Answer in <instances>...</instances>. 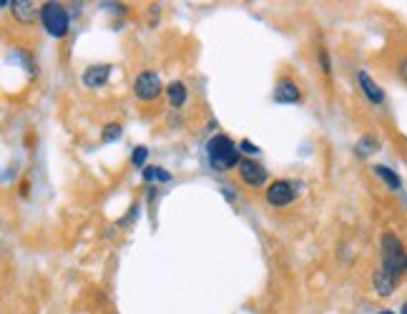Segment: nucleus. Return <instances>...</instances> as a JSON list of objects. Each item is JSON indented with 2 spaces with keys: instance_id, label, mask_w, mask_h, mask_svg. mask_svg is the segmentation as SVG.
<instances>
[{
  "instance_id": "nucleus-1",
  "label": "nucleus",
  "mask_w": 407,
  "mask_h": 314,
  "mask_svg": "<svg viewBox=\"0 0 407 314\" xmlns=\"http://www.w3.org/2000/svg\"><path fill=\"white\" fill-rule=\"evenodd\" d=\"M207 158H209V166H212L214 171H229L242 163V158H239V146L234 144L229 136H224V133L209 138Z\"/></svg>"
},
{
  "instance_id": "nucleus-2",
  "label": "nucleus",
  "mask_w": 407,
  "mask_h": 314,
  "mask_svg": "<svg viewBox=\"0 0 407 314\" xmlns=\"http://www.w3.org/2000/svg\"><path fill=\"white\" fill-rule=\"evenodd\" d=\"M380 244H383V267L380 269L387 271L392 279H400V274L407 269V254L400 237L392 232H385Z\"/></svg>"
},
{
  "instance_id": "nucleus-3",
  "label": "nucleus",
  "mask_w": 407,
  "mask_h": 314,
  "mask_svg": "<svg viewBox=\"0 0 407 314\" xmlns=\"http://www.w3.org/2000/svg\"><path fill=\"white\" fill-rule=\"evenodd\" d=\"M40 23L53 38H63L68 33V13L61 3H45L40 8Z\"/></svg>"
},
{
  "instance_id": "nucleus-4",
  "label": "nucleus",
  "mask_w": 407,
  "mask_h": 314,
  "mask_svg": "<svg viewBox=\"0 0 407 314\" xmlns=\"http://www.w3.org/2000/svg\"><path fill=\"white\" fill-rule=\"evenodd\" d=\"M133 91L141 100H156L163 91V83L158 78V73L154 70H144V73H138L136 83H133Z\"/></svg>"
},
{
  "instance_id": "nucleus-5",
  "label": "nucleus",
  "mask_w": 407,
  "mask_h": 314,
  "mask_svg": "<svg viewBox=\"0 0 407 314\" xmlns=\"http://www.w3.org/2000/svg\"><path fill=\"white\" fill-rule=\"evenodd\" d=\"M239 176H242V181L246 186H262V184H267V169H264L262 163L254 161V158H242Z\"/></svg>"
},
{
  "instance_id": "nucleus-6",
  "label": "nucleus",
  "mask_w": 407,
  "mask_h": 314,
  "mask_svg": "<svg viewBox=\"0 0 407 314\" xmlns=\"http://www.w3.org/2000/svg\"><path fill=\"white\" fill-rule=\"evenodd\" d=\"M292 199H295V188L289 181H274L267 188V201L272 207H287Z\"/></svg>"
},
{
  "instance_id": "nucleus-7",
  "label": "nucleus",
  "mask_w": 407,
  "mask_h": 314,
  "mask_svg": "<svg viewBox=\"0 0 407 314\" xmlns=\"http://www.w3.org/2000/svg\"><path fill=\"white\" fill-rule=\"evenodd\" d=\"M108 75H111V66H106V63L91 66V68L83 70V86H86V88H101V86H106Z\"/></svg>"
},
{
  "instance_id": "nucleus-8",
  "label": "nucleus",
  "mask_w": 407,
  "mask_h": 314,
  "mask_svg": "<svg viewBox=\"0 0 407 314\" xmlns=\"http://www.w3.org/2000/svg\"><path fill=\"white\" fill-rule=\"evenodd\" d=\"M357 81H360V88L364 91V96H367V100L375 103V106H380V103L385 100V94H383V88L370 78V73H367V70H360Z\"/></svg>"
},
{
  "instance_id": "nucleus-9",
  "label": "nucleus",
  "mask_w": 407,
  "mask_h": 314,
  "mask_svg": "<svg viewBox=\"0 0 407 314\" xmlns=\"http://www.w3.org/2000/svg\"><path fill=\"white\" fill-rule=\"evenodd\" d=\"M274 100L276 103H297L299 100V88L295 81H279L274 88Z\"/></svg>"
},
{
  "instance_id": "nucleus-10",
  "label": "nucleus",
  "mask_w": 407,
  "mask_h": 314,
  "mask_svg": "<svg viewBox=\"0 0 407 314\" xmlns=\"http://www.w3.org/2000/svg\"><path fill=\"white\" fill-rule=\"evenodd\" d=\"M10 8H13V15H15V20H18V23H33V20H36V15H40L31 0H13Z\"/></svg>"
},
{
  "instance_id": "nucleus-11",
  "label": "nucleus",
  "mask_w": 407,
  "mask_h": 314,
  "mask_svg": "<svg viewBox=\"0 0 407 314\" xmlns=\"http://www.w3.org/2000/svg\"><path fill=\"white\" fill-rule=\"evenodd\" d=\"M372 284H375V292H377L380 297H390L392 292H395L397 279H392V276H390L387 271L377 269V271H375V276H372Z\"/></svg>"
},
{
  "instance_id": "nucleus-12",
  "label": "nucleus",
  "mask_w": 407,
  "mask_h": 314,
  "mask_svg": "<svg viewBox=\"0 0 407 314\" xmlns=\"http://www.w3.org/2000/svg\"><path fill=\"white\" fill-rule=\"evenodd\" d=\"M166 96H169V103L174 108H182L186 103V86L182 81H174L166 86Z\"/></svg>"
},
{
  "instance_id": "nucleus-13",
  "label": "nucleus",
  "mask_w": 407,
  "mask_h": 314,
  "mask_svg": "<svg viewBox=\"0 0 407 314\" xmlns=\"http://www.w3.org/2000/svg\"><path fill=\"white\" fill-rule=\"evenodd\" d=\"M375 174L380 176V179H383V181L387 184L390 188H400L402 186L400 176H397L392 169H387V166H375Z\"/></svg>"
},
{
  "instance_id": "nucleus-14",
  "label": "nucleus",
  "mask_w": 407,
  "mask_h": 314,
  "mask_svg": "<svg viewBox=\"0 0 407 314\" xmlns=\"http://www.w3.org/2000/svg\"><path fill=\"white\" fill-rule=\"evenodd\" d=\"M144 181H171V174L163 169H156V166H146L144 169Z\"/></svg>"
},
{
  "instance_id": "nucleus-15",
  "label": "nucleus",
  "mask_w": 407,
  "mask_h": 314,
  "mask_svg": "<svg viewBox=\"0 0 407 314\" xmlns=\"http://www.w3.org/2000/svg\"><path fill=\"white\" fill-rule=\"evenodd\" d=\"M372 151H377V141L372 136H364L357 144V154L360 156H367V154H372Z\"/></svg>"
},
{
  "instance_id": "nucleus-16",
  "label": "nucleus",
  "mask_w": 407,
  "mask_h": 314,
  "mask_svg": "<svg viewBox=\"0 0 407 314\" xmlns=\"http://www.w3.org/2000/svg\"><path fill=\"white\" fill-rule=\"evenodd\" d=\"M146 158H149V149H146V146H136L131 154L133 166H146Z\"/></svg>"
},
{
  "instance_id": "nucleus-17",
  "label": "nucleus",
  "mask_w": 407,
  "mask_h": 314,
  "mask_svg": "<svg viewBox=\"0 0 407 314\" xmlns=\"http://www.w3.org/2000/svg\"><path fill=\"white\" fill-rule=\"evenodd\" d=\"M119 136H121V126L119 124H108L106 128H103V141H106V144L116 141Z\"/></svg>"
},
{
  "instance_id": "nucleus-18",
  "label": "nucleus",
  "mask_w": 407,
  "mask_h": 314,
  "mask_svg": "<svg viewBox=\"0 0 407 314\" xmlns=\"http://www.w3.org/2000/svg\"><path fill=\"white\" fill-rule=\"evenodd\" d=\"M397 70H400V78H402V81L407 83V58H402V61H400V68H397Z\"/></svg>"
},
{
  "instance_id": "nucleus-19",
  "label": "nucleus",
  "mask_w": 407,
  "mask_h": 314,
  "mask_svg": "<svg viewBox=\"0 0 407 314\" xmlns=\"http://www.w3.org/2000/svg\"><path fill=\"white\" fill-rule=\"evenodd\" d=\"M242 149H244L246 151V154H257V146H254V144H251V141H242Z\"/></svg>"
},
{
  "instance_id": "nucleus-20",
  "label": "nucleus",
  "mask_w": 407,
  "mask_h": 314,
  "mask_svg": "<svg viewBox=\"0 0 407 314\" xmlns=\"http://www.w3.org/2000/svg\"><path fill=\"white\" fill-rule=\"evenodd\" d=\"M402 314H407V304H402Z\"/></svg>"
},
{
  "instance_id": "nucleus-21",
  "label": "nucleus",
  "mask_w": 407,
  "mask_h": 314,
  "mask_svg": "<svg viewBox=\"0 0 407 314\" xmlns=\"http://www.w3.org/2000/svg\"><path fill=\"white\" fill-rule=\"evenodd\" d=\"M380 314H395V312H380Z\"/></svg>"
},
{
  "instance_id": "nucleus-22",
  "label": "nucleus",
  "mask_w": 407,
  "mask_h": 314,
  "mask_svg": "<svg viewBox=\"0 0 407 314\" xmlns=\"http://www.w3.org/2000/svg\"><path fill=\"white\" fill-rule=\"evenodd\" d=\"M405 274H407V269H405Z\"/></svg>"
}]
</instances>
